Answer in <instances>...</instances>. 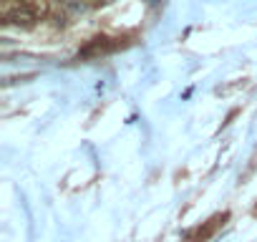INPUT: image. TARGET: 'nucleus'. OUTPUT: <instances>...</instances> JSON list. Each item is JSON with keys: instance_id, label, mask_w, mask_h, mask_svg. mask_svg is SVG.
Wrapping results in <instances>:
<instances>
[]
</instances>
